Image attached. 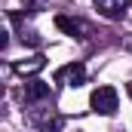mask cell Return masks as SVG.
I'll use <instances>...</instances> for the list:
<instances>
[{
    "label": "cell",
    "instance_id": "cell-3",
    "mask_svg": "<svg viewBox=\"0 0 132 132\" xmlns=\"http://www.w3.org/2000/svg\"><path fill=\"white\" fill-rule=\"evenodd\" d=\"M55 28L65 31L68 37H77V40H86L89 37V25L80 22V19H71V15H55Z\"/></svg>",
    "mask_w": 132,
    "mask_h": 132
},
{
    "label": "cell",
    "instance_id": "cell-4",
    "mask_svg": "<svg viewBox=\"0 0 132 132\" xmlns=\"http://www.w3.org/2000/svg\"><path fill=\"white\" fill-rule=\"evenodd\" d=\"M22 98H25V104H37V101L49 98V83H43V80H28L25 89H22Z\"/></svg>",
    "mask_w": 132,
    "mask_h": 132
},
{
    "label": "cell",
    "instance_id": "cell-1",
    "mask_svg": "<svg viewBox=\"0 0 132 132\" xmlns=\"http://www.w3.org/2000/svg\"><path fill=\"white\" fill-rule=\"evenodd\" d=\"M89 104H92V111H95V114H104V117L117 114V104H120V98H117V89H114V86H98V89L92 92Z\"/></svg>",
    "mask_w": 132,
    "mask_h": 132
},
{
    "label": "cell",
    "instance_id": "cell-7",
    "mask_svg": "<svg viewBox=\"0 0 132 132\" xmlns=\"http://www.w3.org/2000/svg\"><path fill=\"white\" fill-rule=\"evenodd\" d=\"M19 37H22V43H28V46H40L37 31H25V28H22V34H19Z\"/></svg>",
    "mask_w": 132,
    "mask_h": 132
},
{
    "label": "cell",
    "instance_id": "cell-2",
    "mask_svg": "<svg viewBox=\"0 0 132 132\" xmlns=\"http://www.w3.org/2000/svg\"><path fill=\"white\" fill-rule=\"evenodd\" d=\"M55 80L65 83V86H83V83H86V68H83V62H71V65H65L59 74H55Z\"/></svg>",
    "mask_w": 132,
    "mask_h": 132
},
{
    "label": "cell",
    "instance_id": "cell-5",
    "mask_svg": "<svg viewBox=\"0 0 132 132\" xmlns=\"http://www.w3.org/2000/svg\"><path fill=\"white\" fill-rule=\"evenodd\" d=\"M95 6H98L108 19H120V15H123V9L129 6V0H95Z\"/></svg>",
    "mask_w": 132,
    "mask_h": 132
},
{
    "label": "cell",
    "instance_id": "cell-6",
    "mask_svg": "<svg viewBox=\"0 0 132 132\" xmlns=\"http://www.w3.org/2000/svg\"><path fill=\"white\" fill-rule=\"evenodd\" d=\"M43 65H46V59H43V55H34V59H28V62H19L15 71H19V74H37Z\"/></svg>",
    "mask_w": 132,
    "mask_h": 132
},
{
    "label": "cell",
    "instance_id": "cell-8",
    "mask_svg": "<svg viewBox=\"0 0 132 132\" xmlns=\"http://www.w3.org/2000/svg\"><path fill=\"white\" fill-rule=\"evenodd\" d=\"M129 95H132V83H129Z\"/></svg>",
    "mask_w": 132,
    "mask_h": 132
}]
</instances>
